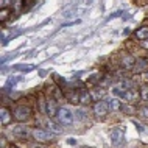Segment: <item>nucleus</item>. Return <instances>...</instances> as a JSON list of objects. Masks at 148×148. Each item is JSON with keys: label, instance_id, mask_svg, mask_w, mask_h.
I'll use <instances>...</instances> for the list:
<instances>
[{"label": "nucleus", "instance_id": "f257e3e1", "mask_svg": "<svg viewBox=\"0 0 148 148\" xmlns=\"http://www.w3.org/2000/svg\"><path fill=\"white\" fill-rule=\"evenodd\" d=\"M58 120H59V123L64 126H69L73 123V112H72L70 109H67V108H59V111H58Z\"/></svg>", "mask_w": 148, "mask_h": 148}, {"label": "nucleus", "instance_id": "6ab92c4d", "mask_svg": "<svg viewBox=\"0 0 148 148\" xmlns=\"http://www.w3.org/2000/svg\"><path fill=\"white\" fill-rule=\"evenodd\" d=\"M139 94H140V98H142V100L148 101V86H147V84L140 87V92H139Z\"/></svg>", "mask_w": 148, "mask_h": 148}, {"label": "nucleus", "instance_id": "f03ea898", "mask_svg": "<svg viewBox=\"0 0 148 148\" xmlns=\"http://www.w3.org/2000/svg\"><path fill=\"white\" fill-rule=\"evenodd\" d=\"M31 136H33L34 140H38V142H49L53 139V134H51L50 131L41 130V128H34V130L31 131Z\"/></svg>", "mask_w": 148, "mask_h": 148}, {"label": "nucleus", "instance_id": "c85d7f7f", "mask_svg": "<svg viewBox=\"0 0 148 148\" xmlns=\"http://www.w3.org/2000/svg\"><path fill=\"white\" fill-rule=\"evenodd\" d=\"M8 148H17V147H16V145H10V147H8Z\"/></svg>", "mask_w": 148, "mask_h": 148}, {"label": "nucleus", "instance_id": "2eb2a0df", "mask_svg": "<svg viewBox=\"0 0 148 148\" xmlns=\"http://www.w3.org/2000/svg\"><path fill=\"white\" fill-rule=\"evenodd\" d=\"M69 101L73 103V105L79 103V92H72V94L69 95Z\"/></svg>", "mask_w": 148, "mask_h": 148}, {"label": "nucleus", "instance_id": "5701e85b", "mask_svg": "<svg viewBox=\"0 0 148 148\" xmlns=\"http://www.w3.org/2000/svg\"><path fill=\"white\" fill-rule=\"evenodd\" d=\"M94 95H95V97H97V98H101L103 95H105V90H103V89H95Z\"/></svg>", "mask_w": 148, "mask_h": 148}, {"label": "nucleus", "instance_id": "393cba45", "mask_svg": "<svg viewBox=\"0 0 148 148\" xmlns=\"http://www.w3.org/2000/svg\"><path fill=\"white\" fill-rule=\"evenodd\" d=\"M120 14H122V11H117V13L111 14V16H109V19H114V17H117V16H120Z\"/></svg>", "mask_w": 148, "mask_h": 148}, {"label": "nucleus", "instance_id": "a211bd4d", "mask_svg": "<svg viewBox=\"0 0 148 148\" xmlns=\"http://www.w3.org/2000/svg\"><path fill=\"white\" fill-rule=\"evenodd\" d=\"M8 16H10V8H2V11H0V22H5L8 19Z\"/></svg>", "mask_w": 148, "mask_h": 148}, {"label": "nucleus", "instance_id": "9b49d317", "mask_svg": "<svg viewBox=\"0 0 148 148\" xmlns=\"http://www.w3.org/2000/svg\"><path fill=\"white\" fill-rule=\"evenodd\" d=\"M148 67V61L147 59H139V61H136V66H134V73H140V72L147 70Z\"/></svg>", "mask_w": 148, "mask_h": 148}, {"label": "nucleus", "instance_id": "ddd939ff", "mask_svg": "<svg viewBox=\"0 0 148 148\" xmlns=\"http://www.w3.org/2000/svg\"><path fill=\"white\" fill-rule=\"evenodd\" d=\"M108 105H109L111 111H120L122 109V103L119 101V98H111L109 101H108Z\"/></svg>", "mask_w": 148, "mask_h": 148}, {"label": "nucleus", "instance_id": "7c9ffc66", "mask_svg": "<svg viewBox=\"0 0 148 148\" xmlns=\"http://www.w3.org/2000/svg\"><path fill=\"white\" fill-rule=\"evenodd\" d=\"M31 148H41V147H34V145H33V147H31Z\"/></svg>", "mask_w": 148, "mask_h": 148}, {"label": "nucleus", "instance_id": "7ed1b4c3", "mask_svg": "<svg viewBox=\"0 0 148 148\" xmlns=\"http://www.w3.org/2000/svg\"><path fill=\"white\" fill-rule=\"evenodd\" d=\"M108 111H111L108 101H101V100H100V101H97L94 105V114L97 115V117H105L108 114Z\"/></svg>", "mask_w": 148, "mask_h": 148}, {"label": "nucleus", "instance_id": "0eeeda50", "mask_svg": "<svg viewBox=\"0 0 148 148\" xmlns=\"http://www.w3.org/2000/svg\"><path fill=\"white\" fill-rule=\"evenodd\" d=\"M137 97H140V94H137L134 89H128V90H125V94L122 95V98L125 100V101H128V103H133Z\"/></svg>", "mask_w": 148, "mask_h": 148}, {"label": "nucleus", "instance_id": "412c9836", "mask_svg": "<svg viewBox=\"0 0 148 148\" xmlns=\"http://www.w3.org/2000/svg\"><path fill=\"white\" fill-rule=\"evenodd\" d=\"M14 2H16V0H0V6H2V8H10Z\"/></svg>", "mask_w": 148, "mask_h": 148}, {"label": "nucleus", "instance_id": "39448f33", "mask_svg": "<svg viewBox=\"0 0 148 148\" xmlns=\"http://www.w3.org/2000/svg\"><path fill=\"white\" fill-rule=\"evenodd\" d=\"M58 103L55 101V100H47V106H45V114L49 115V117H56L58 115Z\"/></svg>", "mask_w": 148, "mask_h": 148}, {"label": "nucleus", "instance_id": "20e7f679", "mask_svg": "<svg viewBox=\"0 0 148 148\" xmlns=\"http://www.w3.org/2000/svg\"><path fill=\"white\" fill-rule=\"evenodd\" d=\"M30 115H31V109L27 106H19V108H16V111H14V117H16V120H19V122L27 120Z\"/></svg>", "mask_w": 148, "mask_h": 148}, {"label": "nucleus", "instance_id": "9d476101", "mask_svg": "<svg viewBox=\"0 0 148 148\" xmlns=\"http://www.w3.org/2000/svg\"><path fill=\"white\" fill-rule=\"evenodd\" d=\"M134 66H136V61H134V58L133 56H123L122 58V67L123 69H134Z\"/></svg>", "mask_w": 148, "mask_h": 148}, {"label": "nucleus", "instance_id": "dca6fc26", "mask_svg": "<svg viewBox=\"0 0 148 148\" xmlns=\"http://www.w3.org/2000/svg\"><path fill=\"white\" fill-rule=\"evenodd\" d=\"M111 92H112L114 95H117V97H122V95L125 94V89H123L122 86H114L112 89H111Z\"/></svg>", "mask_w": 148, "mask_h": 148}, {"label": "nucleus", "instance_id": "1a4fd4ad", "mask_svg": "<svg viewBox=\"0 0 148 148\" xmlns=\"http://www.w3.org/2000/svg\"><path fill=\"white\" fill-rule=\"evenodd\" d=\"M11 119H13V115L10 114V111L6 108H2V112H0V122H2V125L11 123Z\"/></svg>", "mask_w": 148, "mask_h": 148}, {"label": "nucleus", "instance_id": "b1692460", "mask_svg": "<svg viewBox=\"0 0 148 148\" xmlns=\"http://www.w3.org/2000/svg\"><path fill=\"white\" fill-rule=\"evenodd\" d=\"M77 117H78V120H84L86 119V112H83V111H77Z\"/></svg>", "mask_w": 148, "mask_h": 148}, {"label": "nucleus", "instance_id": "c756f323", "mask_svg": "<svg viewBox=\"0 0 148 148\" xmlns=\"http://www.w3.org/2000/svg\"><path fill=\"white\" fill-rule=\"evenodd\" d=\"M145 78L148 79V72H145Z\"/></svg>", "mask_w": 148, "mask_h": 148}, {"label": "nucleus", "instance_id": "f8f14e48", "mask_svg": "<svg viewBox=\"0 0 148 148\" xmlns=\"http://www.w3.org/2000/svg\"><path fill=\"white\" fill-rule=\"evenodd\" d=\"M92 100V95L89 94L87 90H79V103H83V105H89Z\"/></svg>", "mask_w": 148, "mask_h": 148}, {"label": "nucleus", "instance_id": "a878e982", "mask_svg": "<svg viewBox=\"0 0 148 148\" xmlns=\"http://www.w3.org/2000/svg\"><path fill=\"white\" fill-rule=\"evenodd\" d=\"M0 145H2V148H5V145H6V140H5V137H2V142H0Z\"/></svg>", "mask_w": 148, "mask_h": 148}, {"label": "nucleus", "instance_id": "6e6552de", "mask_svg": "<svg viewBox=\"0 0 148 148\" xmlns=\"http://www.w3.org/2000/svg\"><path fill=\"white\" fill-rule=\"evenodd\" d=\"M13 136H14V137H17V139H25L27 136H28V130H27L25 126L19 125V126H16L13 130Z\"/></svg>", "mask_w": 148, "mask_h": 148}, {"label": "nucleus", "instance_id": "cd10ccee", "mask_svg": "<svg viewBox=\"0 0 148 148\" xmlns=\"http://www.w3.org/2000/svg\"><path fill=\"white\" fill-rule=\"evenodd\" d=\"M143 115H145V117H148V108L145 109V112H143Z\"/></svg>", "mask_w": 148, "mask_h": 148}, {"label": "nucleus", "instance_id": "aec40b11", "mask_svg": "<svg viewBox=\"0 0 148 148\" xmlns=\"http://www.w3.org/2000/svg\"><path fill=\"white\" fill-rule=\"evenodd\" d=\"M122 111H123L125 114H133L134 111H136V108L131 106V105H122Z\"/></svg>", "mask_w": 148, "mask_h": 148}, {"label": "nucleus", "instance_id": "4468645a", "mask_svg": "<svg viewBox=\"0 0 148 148\" xmlns=\"http://www.w3.org/2000/svg\"><path fill=\"white\" fill-rule=\"evenodd\" d=\"M136 38L137 39H147L148 38V27H142V28H139L137 31H136Z\"/></svg>", "mask_w": 148, "mask_h": 148}, {"label": "nucleus", "instance_id": "f3484780", "mask_svg": "<svg viewBox=\"0 0 148 148\" xmlns=\"http://www.w3.org/2000/svg\"><path fill=\"white\" fill-rule=\"evenodd\" d=\"M120 86H122L125 90H128V89H133L134 83L131 81V79H122V83H120Z\"/></svg>", "mask_w": 148, "mask_h": 148}, {"label": "nucleus", "instance_id": "423d86ee", "mask_svg": "<svg viewBox=\"0 0 148 148\" xmlns=\"http://www.w3.org/2000/svg\"><path fill=\"white\" fill-rule=\"evenodd\" d=\"M109 139L114 145H119V143L123 142V131L120 128H114L112 131L109 133Z\"/></svg>", "mask_w": 148, "mask_h": 148}, {"label": "nucleus", "instance_id": "4be33fe9", "mask_svg": "<svg viewBox=\"0 0 148 148\" xmlns=\"http://www.w3.org/2000/svg\"><path fill=\"white\" fill-rule=\"evenodd\" d=\"M16 69L17 70H22V72H28L33 69V66H16Z\"/></svg>", "mask_w": 148, "mask_h": 148}, {"label": "nucleus", "instance_id": "bb28decb", "mask_svg": "<svg viewBox=\"0 0 148 148\" xmlns=\"http://www.w3.org/2000/svg\"><path fill=\"white\" fill-rule=\"evenodd\" d=\"M67 143H70V145H73V143H75V140H73V139H69V140H67Z\"/></svg>", "mask_w": 148, "mask_h": 148}]
</instances>
